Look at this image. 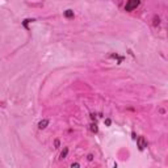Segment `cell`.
I'll use <instances>...</instances> for the list:
<instances>
[{
	"label": "cell",
	"instance_id": "2",
	"mask_svg": "<svg viewBox=\"0 0 168 168\" xmlns=\"http://www.w3.org/2000/svg\"><path fill=\"white\" fill-rule=\"evenodd\" d=\"M137 143H138L139 150H144V147H147V141L144 139V137H138Z\"/></svg>",
	"mask_w": 168,
	"mask_h": 168
},
{
	"label": "cell",
	"instance_id": "6",
	"mask_svg": "<svg viewBox=\"0 0 168 168\" xmlns=\"http://www.w3.org/2000/svg\"><path fill=\"white\" fill-rule=\"evenodd\" d=\"M92 131H95V133L97 131V127H96V125H92Z\"/></svg>",
	"mask_w": 168,
	"mask_h": 168
},
{
	"label": "cell",
	"instance_id": "3",
	"mask_svg": "<svg viewBox=\"0 0 168 168\" xmlns=\"http://www.w3.org/2000/svg\"><path fill=\"white\" fill-rule=\"evenodd\" d=\"M47 124H49V121H47V120H43V121L40 122V125H38V126H40V129H45Z\"/></svg>",
	"mask_w": 168,
	"mask_h": 168
},
{
	"label": "cell",
	"instance_id": "4",
	"mask_svg": "<svg viewBox=\"0 0 168 168\" xmlns=\"http://www.w3.org/2000/svg\"><path fill=\"white\" fill-rule=\"evenodd\" d=\"M64 16H66V17H69V19H71V17H74V12H72V11H66V12H64Z\"/></svg>",
	"mask_w": 168,
	"mask_h": 168
},
{
	"label": "cell",
	"instance_id": "5",
	"mask_svg": "<svg viewBox=\"0 0 168 168\" xmlns=\"http://www.w3.org/2000/svg\"><path fill=\"white\" fill-rule=\"evenodd\" d=\"M67 151H69V150H67V148H64L63 151H62V154H60V158H66V155H67Z\"/></svg>",
	"mask_w": 168,
	"mask_h": 168
},
{
	"label": "cell",
	"instance_id": "1",
	"mask_svg": "<svg viewBox=\"0 0 168 168\" xmlns=\"http://www.w3.org/2000/svg\"><path fill=\"white\" fill-rule=\"evenodd\" d=\"M139 3H141V0H127V3H126V7H125V9L127 11V12H130V11H133V9H135L138 5H139Z\"/></svg>",
	"mask_w": 168,
	"mask_h": 168
}]
</instances>
